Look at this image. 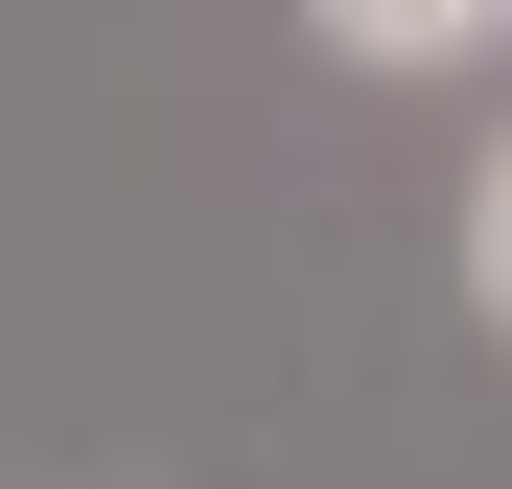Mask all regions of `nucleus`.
<instances>
[{
  "instance_id": "f03ea898",
  "label": "nucleus",
  "mask_w": 512,
  "mask_h": 489,
  "mask_svg": "<svg viewBox=\"0 0 512 489\" xmlns=\"http://www.w3.org/2000/svg\"><path fill=\"white\" fill-rule=\"evenodd\" d=\"M466 303H489V326H512V140H489V163H466Z\"/></svg>"
},
{
  "instance_id": "f257e3e1",
  "label": "nucleus",
  "mask_w": 512,
  "mask_h": 489,
  "mask_svg": "<svg viewBox=\"0 0 512 489\" xmlns=\"http://www.w3.org/2000/svg\"><path fill=\"white\" fill-rule=\"evenodd\" d=\"M350 70H466V47H512V0H303Z\"/></svg>"
}]
</instances>
